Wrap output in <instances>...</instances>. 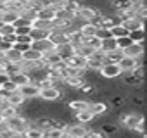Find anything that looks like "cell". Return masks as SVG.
<instances>
[{
    "instance_id": "obj_36",
    "label": "cell",
    "mask_w": 147,
    "mask_h": 138,
    "mask_svg": "<svg viewBox=\"0 0 147 138\" xmlns=\"http://www.w3.org/2000/svg\"><path fill=\"white\" fill-rule=\"evenodd\" d=\"M111 33H113V36L114 38H119V36H126V35H130V31L119 23V24H116L114 28H111Z\"/></svg>"
},
{
    "instance_id": "obj_12",
    "label": "cell",
    "mask_w": 147,
    "mask_h": 138,
    "mask_svg": "<svg viewBox=\"0 0 147 138\" xmlns=\"http://www.w3.org/2000/svg\"><path fill=\"white\" fill-rule=\"evenodd\" d=\"M7 102H9V105H14V107H23L26 102H28V98L18 90V92H12V93H9V97H7Z\"/></svg>"
},
{
    "instance_id": "obj_40",
    "label": "cell",
    "mask_w": 147,
    "mask_h": 138,
    "mask_svg": "<svg viewBox=\"0 0 147 138\" xmlns=\"http://www.w3.org/2000/svg\"><path fill=\"white\" fill-rule=\"evenodd\" d=\"M95 36H97V38H100V40L114 38V36H113V33H111V29H107V28H99V29H97V33H95Z\"/></svg>"
},
{
    "instance_id": "obj_10",
    "label": "cell",
    "mask_w": 147,
    "mask_h": 138,
    "mask_svg": "<svg viewBox=\"0 0 147 138\" xmlns=\"http://www.w3.org/2000/svg\"><path fill=\"white\" fill-rule=\"evenodd\" d=\"M11 80L18 85V86H23V85H28V83H33V76L26 71H18V73H12L11 74Z\"/></svg>"
},
{
    "instance_id": "obj_8",
    "label": "cell",
    "mask_w": 147,
    "mask_h": 138,
    "mask_svg": "<svg viewBox=\"0 0 147 138\" xmlns=\"http://www.w3.org/2000/svg\"><path fill=\"white\" fill-rule=\"evenodd\" d=\"M40 86L33 81V83H28V85H23V86H19V92L28 98V100H31V98H38L40 97Z\"/></svg>"
},
{
    "instance_id": "obj_7",
    "label": "cell",
    "mask_w": 147,
    "mask_h": 138,
    "mask_svg": "<svg viewBox=\"0 0 147 138\" xmlns=\"http://www.w3.org/2000/svg\"><path fill=\"white\" fill-rule=\"evenodd\" d=\"M118 64H119V67H121L123 73H130V71H133L137 66L142 64V59H135V57H130V55H123V59Z\"/></svg>"
},
{
    "instance_id": "obj_42",
    "label": "cell",
    "mask_w": 147,
    "mask_h": 138,
    "mask_svg": "<svg viewBox=\"0 0 147 138\" xmlns=\"http://www.w3.org/2000/svg\"><path fill=\"white\" fill-rule=\"evenodd\" d=\"M85 138H109V135H106L102 129H88Z\"/></svg>"
},
{
    "instance_id": "obj_21",
    "label": "cell",
    "mask_w": 147,
    "mask_h": 138,
    "mask_svg": "<svg viewBox=\"0 0 147 138\" xmlns=\"http://www.w3.org/2000/svg\"><path fill=\"white\" fill-rule=\"evenodd\" d=\"M102 66H104V60L102 59L90 57V59H87V73H99Z\"/></svg>"
},
{
    "instance_id": "obj_38",
    "label": "cell",
    "mask_w": 147,
    "mask_h": 138,
    "mask_svg": "<svg viewBox=\"0 0 147 138\" xmlns=\"http://www.w3.org/2000/svg\"><path fill=\"white\" fill-rule=\"evenodd\" d=\"M118 45H116V38H107V40H102V50L107 54L111 50H116Z\"/></svg>"
},
{
    "instance_id": "obj_41",
    "label": "cell",
    "mask_w": 147,
    "mask_h": 138,
    "mask_svg": "<svg viewBox=\"0 0 147 138\" xmlns=\"http://www.w3.org/2000/svg\"><path fill=\"white\" fill-rule=\"evenodd\" d=\"M100 129H102L106 135H116V133H118V126L113 124V123H104Z\"/></svg>"
},
{
    "instance_id": "obj_37",
    "label": "cell",
    "mask_w": 147,
    "mask_h": 138,
    "mask_svg": "<svg viewBox=\"0 0 147 138\" xmlns=\"http://www.w3.org/2000/svg\"><path fill=\"white\" fill-rule=\"evenodd\" d=\"M133 42H131V38H130V35H126V36H119V38H116V45H118V48L119 50H125V48H128L130 45H131Z\"/></svg>"
},
{
    "instance_id": "obj_34",
    "label": "cell",
    "mask_w": 147,
    "mask_h": 138,
    "mask_svg": "<svg viewBox=\"0 0 147 138\" xmlns=\"http://www.w3.org/2000/svg\"><path fill=\"white\" fill-rule=\"evenodd\" d=\"M80 2H73V0H64V11L71 12V14H78L80 11Z\"/></svg>"
},
{
    "instance_id": "obj_16",
    "label": "cell",
    "mask_w": 147,
    "mask_h": 138,
    "mask_svg": "<svg viewBox=\"0 0 147 138\" xmlns=\"http://www.w3.org/2000/svg\"><path fill=\"white\" fill-rule=\"evenodd\" d=\"M31 47L35 48V50H38V52H42V54H47V52H52L55 47H54V43L49 40V38H45V40H38V42H33L31 43Z\"/></svg>"
},
{
    "instance_id": "obj_13",
    "label": "cell",
    "mask_w": 147,
    "mask_h": 138,
    "mask_svg": "<svg viewBox=\"0 0 147 138\" xmlns=\"http://www.w3.org/2000/svg\"><path fill=\"white\" fill-rule=\"evenodd\" d=\"M85 83H87L85 76H67V78H64V85L69 86V88H75V90H80Z\"/></svg>"
},
{
    "instance_id": "obj_25",
    "label": "cell",
    "mask_w": 147,
    "mask_h": 138,
    "mask_svg": "<svg viewBox=\"0 0 147 138\" xmlns=\"http://www.w3.org/2000/svg\"><path fill=\"white\" fill-rule=\"evenodd\" d=\"M23 136H24V138H45V131L40 129V128H36V126L31 123V126L24 131Z\"/></svg>"
},
{
    "instance_id": "obj_32",
    "label": "cell",
    "mask_w": 147,
    "mask_h": 138,
    "mask_svg": "<svg viewBox=\"0 0 147 138\" xmlns=\"http://www.w3.org/2000/svg\"><path fill=\"white\" fill-rule=\"evenodd\" d=\"M76 54H80V55H83L85 59H90L94 54H95V50L90 47V45H87V43H82L78 48H76Z\"/></svg>"
},
{
    "instance_id": "obj_18",
    "label": "cell",
    "mask_w": 147,
    "mask_h": 138,
    "mask_svg": "<svg viewBox=\"0 0 147 138\" xmlns=\"http://www.w3.org/2000/svg\"><path fill=\"white\" fill-rule=\"evenodd\" d=\"M121 24H123L128 31H133V29H145V21H142L140 17H133V19L121 21Z\"/></svg>"
},
{
    "instance_id": "obj_44",
    "label": "cell",
    "mask_w": 147,
    "mask_h": 138,
    "mask_svg": "<svg viewBox=\"0 0 147 138\" xmlns=\"http://www.w3.org/2000/svg\"><path fill=\"white\" fill-rule=\"evenodd\" d=\"M0 88H2L5 93H12V92H18V90H19V86H18V85H16L12 80H9V81L4 85V86H0Z\"/></svg>"
},
{
    "instance_id": "obj_11",
    "label": "cell",
    "mask_w": 147,
    "mask_h": 138,
    "mask_svg": "<svg viewBox=\"0 0 147 138\" xmlns=\"http://www.w3.org/2000/svg\"><path fill=\"white\" fill-rule=\"evenodd\" d=\"M2 57H4L7 62H11V64H21V62H23V52H19L16 47L9 48L5 54H2Z\"/></svg>"
},
{
    "instance_id": "obj_46",
    "label": "cell",
    "mask_w": 147,
    "mask_h": 138,
    "mask_svg": "<svg viewBox=\"0 0 147 138\" xmlns=\"http://www.w3.org/2000/svg\"><path fill=\"white\" fill-rule=\"evenodd\" d=\"M9 80H11V74L7 71H0V86H4Z\"/></svg>"
},
{
    "instance_id": "obj_31",
    "label": "cell",
    "mask_w": 147,
    "mask_h": 138,
    "mask_svg": "<svg viewBox=\"0 0 147 138\" xmlns=\"http://www.w3.org/2000/svg\"><path fill=\"white\" fill-rule=\"evenodd\" d=\"M49 31L50 29H42V28H33L31 29V38H33V42H38V40H45V38H49Z\"/></svg>"
},
{
    "instance_id": "obj_9",
    "label": "cell",
    "mask_w": 147,
    "mask_h": 138,
    "mask_svg": "<svg viewBox=\"0 0 147 138\" xmlns=\"http://www.w3.org/2000/svg\"><path fill=\"white\" fill-rule=\"evenodd\" d=\"M125 55H130V57H135V59H144V54H145V47L144 43H131L128 48L123 50Z\"/></svg>"
},
{
    "instance_id": "obj_23",
    "label": "cell",
    "mask_w": 147,
    "mask_h": 138,
    "mask_svg": "<svg viewBox=\"0 0 147 138\" xmlns=\"http://www.w3.org/2000/svg\"><path fill=\"white\" fill-rule=\"evenodd\" d=\"M111 7L114 12H121V11H126L130 7H133V2L131 0H111Z\"/></svg>"
},
{
    "instance_id": "obj_4",
    "label": "cell",
    "mask_w": 147,
    "mask_h": 138,
    "mask_svg": "<svg viewBox=\"0 0 147 138\" xmlns=\"http://www.w3.org/2000/svg\"><path fill=\"white\" fill-rule=\"evenodd\" d=\"M61 97H62V90H61L59 86L52 85V86H49V88H42L38 98L43 100V102H57Z\"/></svg>"
},
{
    "instance_id": "obj_35",
    "label": "cell",
    "mask_w": 147,
    "mask_h": 138,
    "mask_svg": "<svg viewBox=\"0 0 147 138\" xmlns=\"http://www.w3.org/2000/svg\"><path fill=\"white\" fill-rule=\"evenodd\" d=\"M64 128H50L45 131V138H64Z\"/></svg>"
},
{
    "instance_id": "obj_50",
    "label": "cell",
    "mask_w": 147,
    "mask_h": 138,
    "mask_svg": "<svg viewBox=\"0 0 147 138\" xmlns=\"http://www.w3.org/2000/svg\"><path fill=\"white\" fill-rule=\"evenodd\" d=\"M2 121H4V117H2V114H0V123H2Z\"/></svg>"
},
{
    "instance_id": "obj_22",
    "label": "cell",
    "mask_w": 147,
    "mask_h": 138,
    "mask_svg": "<svg viewBox=\"0 0 147 138\" xmlns=\"http://www.w3.org/2000/svg\"><path fill=\"white\" fill-rule=\"evenodd\" d=\"M42 60H43V64H45L47 67H50V66H54V64L61 62L62 59H61V55H59L55 50H52V52H47V54H43Z\"/></svg>"
},
{
    "instance_id": "obj_1",
    "label": "cell",
    "mask_w": 147,
    "mask_h": 138,
    "mask_svg": "<svg viewBox=\"0 0 147 138\" xmlns=\"http://www.w3.org/2000/svg\"><path fill=\"white\" fill-rule=\"evenodd\" d=\"M7 126H9V129H11V131L19 133V135H24V131L31 126V121H30L26 116L18 114V116H14V117L7 119Z\"/></svg>"
},
{
    "instance_id": "obj_28",
    "label": "cell",
    "mask_w": 147,
    "mask_h": 138,
    "mask_svg": "<svg viewBox=\"0 0 147 138\" xmlns=\"http://www.w3.org/2000/svg\"><path fill=\"white\" fill-rule=\"evenodd\" d=\"M123 55H125V54H123V50H119V48H116V50H111V52H107V54H106L104 64H106V62H116V64H118V62L123 59Z\"/></svg>"
},
{
    "instance_id": "obj_43",
    "label": "cell",
    "mask_w": 147,
    "mask_h": 138,
    "mask_svg": "<svg viewBox=\"0 0 147 138\" xmlns=\"http://www.w3.org/2000/svg\"><path fill=\"white\" fill-rule=\"evenodd\" d=\"M16 33V26L14 24H4L0 28V35L2 36H9V35H14Z\"/></svg>"
},
{
    "instance_id": "obj_27",
    "label": "cell",
    "mask_w": 147,
    "mask_h": 138,
    "mask_svg": "<svg viewBox=\"0 0 147 138\" xmlns=\"http://www.w3.org/2000/svg\"><path fill=\"white\" fill-rule=\"evenodd\" d=\"M97 29H99V28H97L94 23H82V24H80V31H82L83 36H95Z\"/></svg>"
},
{
    "instance_id": "obj_48",
    "label": "cell",
    "mask_w": 147,
    "mask_h": 138,
    "mask_svg": "<svg viewBox=\"0 0 147 138\" xmlns=\"http://www.w3.org/2000/svg\"><path fill=\"white\" fill-rule=\"evenodd\" d=\"M64 138H80V136H73V135H64Z\"/></svg>"
},
{
    "instance_id": "obj_15",
    "label": "cell",
    "mask_w": 147,
    "mask_h": 138,
    "mask_svg": "<svg viewBox=\"0 0 147 138\" xmlns=\"http://www.w3.org/2000/svg\"><path fill=\"white\" fill-rule=\"evenodd\" d=\"M59 55H61V59L62 60H67L71 55H75L76 52H75V47H73L71 43H64V45H57L55 48H54Z\"/></svg>"
},
{
    "instance_id": "obj_39",
    "label": "cell",
    "mask_w": 147,
    "mask_h": 138,
    "mask_svg": "<svg viewBox=\"0 0 147 138\" xmlns=\"http://www.w3.org/2000/svg\"><path fill=\"white\" fill-rule=\"evenodd\" d=\"M31 29H33L31 24H18L16 26V35L18 36H24V35H30Z\"/></svg>"
},
{
    "instance_id": "obj_29",
    "label": "cell",
    "mask_w": 147,
    "mask_h": 138,
    "mask_svg": "<svg viewBox=\"0 0 147 138\" xmlns=\"http://www.w3.org/2000/svg\"><path fill=\"white\" fill-rule=\"evenodd\" d=\"M130 38L133 43H144L147 38V31L145 29H133V31H130Z\"/></svg>"
},
{
    "instance_id": "obj_30",
    "label": "cell",
    "mask_w": 147,
    "mask_h": 138,
    "mask_svg": "<svg viewBox=\"0 0 147 138\" xmlns=\"http://www.w3.org/2000/svg\"><path fill=\"white\" fill-rule=\"evenodd\" d=\"M42 57H43V54L35 50L33 47L28 48L26 52H23V60H42Z\"/></svg>"
},
{
    "instance_id": "obj_2",
    "label": "cell",
    "mask_w": 147,
    "mask_h": 138,
    "mask_svg": "<svg viewBox=\"0 0 147 138\" xmlns=\"http://www.w3.org/2000/svg\"><path fill=\"white\" fill-rule=\"evenodd\" d=\"M99 74H100L104 80H116V78H119V76L123 74V71H121L119 64H116V62H106V64L100 67Z\"/></svg>"
},
{
    "instance_id": "obj_52",
    "label": "cell",
    "mask_w": 147,
    "mask_h": 138,
    "mask_svg": "<svg viewBox=\"0 0 147 138\" xmlns=\"http://www.w3.org/2000/svg\"><path fill=\"white\" fill-rule=\"evenodd\" d=\"M131 2H133V4H137V2H138V0H131Z\"/></svg>"
},
{
    "instance_id": "obj_24",
    "label": "cell",
    "mask_w": 147,
    "mask_h": 138,
    "mask_svg": "<svg viewBox=\"0 0 147 138\" xmlns=\"http://www.w3.org/2000/svg\"><path fill=\"white\" fill-rule=\"evenodd\" d=\"M67 107H69L71 112H78V111L90 109V102H87V100H71L67 104Z\"/></svg>"
},
{
    "instance_id": "obj_6",
    "label": "cell",
    "mask_w": 147,
    "mask_h": 138,
    "mask_svg": "<svg viewBox=\"0 0 147 138\" xmlns=\"http://www.w3.org/2000/svg\"><path fill=\"white\" fill-rule=\"evenodd\" d=\"M64 133L66 135H73V136H80V138H85L87 133H88V128L87 124H82V123H73V124H66L64 126Z\"/></svg>"
},
{
    "instance_id": "obj_14",
    "label": "cell",
    "mask_w": 147,
    "mask_h": 138,
    "mask_svg": "<svg viewBox=\"0 0 147 138\" xmlns=\"http://www.w3.org/2000/svg\"><path fill=\"white\" fill-rule=\"evenodd\" d=\"M95 119V114L90 111V109H85V111H78L75 112V121L76 123H82V124H88Z\"/></svg>"
},
{
    "instance_id": "obj_19",
    "label": "cell",
    "mask_w": 147,
    "mask_h": 138,
    "mask_svg": "<svg viewBox=\"0 0 147 138\" xmlns=\"http://www.w3.org/2000/svg\"><path fill=\"white\" fill-rule=\"evenodd\" d=\"M66 64H67L69 67H82V69H87V59H85L83 55H80V54L71 55V57L66 60Z\"/></svg>"
},
{
    "instance_id": "obj_5",
    "label": "cell",
    "mask_w": 147,
    "mask_h": 138,
    "mask_svg": "<svg viewBox=\"0 0 147 138\" xmlns=\"http://www.w3.org/2000/svg\"><path fill=\"white\" fill-rule=\"evenodd\" d=\"M76 16H78L83 23H92L94 19H97V17L100 16V11L95 9V7H90V5H82Z\"/></svg>"
},
{
    "instance_id": "obj_49",
    "label": "cell",
    "mask_w": 147,
    "mask_h": 138,
    "mask_svg": "<svg viewBox=\"0 0 147 138\" xmlns=\"http://www.w3.org/2000/svg\"><path fill=\"white\" fill-rule=\"evenodd\" d=\"M2 26H4V23H2V19H0V28H2Z\"/></svg>"
},
{
    "instance_id": "obj_33",
    "label": "cell",
    "mask_w": 147,
    "mask_h": 138,
    "mask_svg": "<svg viewBox=\"0 0 147 138\" xmlns=\"http://www.w3.org/2000/svg\"><path fill=\"white\" fill-rule=\"evenodd\" d=\"M0 114H2L4 121H7V119H11V117L18 116L19 112H18V107H14V105H7V107H4L2 111H0Z\"/></svg>"
},
{
    "instance_id": "obj_53",
    "label": "cell",
    "mask_w": 147,
    "mask_h": 138,
    "mask_svg": "<svg viewBox=\"0 0 147 138\" xmlns=\"http://www.w3.org/2000/svg\"><path fill=\"white\" fill-rule=\"evenodd\" d=\"M73 2H82V0H73Z\"/></svg>"
},
{
    "instance_id": "obj_51",
    "label": "cell",
    "mask_w": 147,
    "mask_h": 138,
    "mask_svg": "<svg viewBox=\"0 0 147 138\" xmlns=\"http://www.w3.org/2000/svg\"><path fill=\"white\" fill-rule=\"evenodd\" d=\"M2 40H4V36H2V35H0V42H2Z\"/></svg>"
},
{
    "instance_id": "obj_45",
    "label": "cell",
    "mask_w": 147,
    "mask_h": 138,
    "mask_svg": "<svg viewBox=\"0 0 147 138\" xmlns=\"http://www.w3.org/2000/svg\"><path fill=\"white\" fill-rule=\"evenodd\" d=\"M80 90H82L83 93H94V92H95V86H94L90 81H87V83H85V85H83Z\"/></svg>"
},
{
    "instance_id": "obj_47",
    "label": "cell",
    "mask_w": 147,
    "mask_h": 138,
    "mask_svg": "<svg viewBox=\"0 0 147 138\" xmlns=\"http://www.w3.org/2000/svg\"><path fill=\"white\" fill-rule=\"evenodd\" d=\"M14 47H16L19 52H26L28 48H31V45H30V43H19V42H18V43H14Z\"/></svg>"
},
{
    "instance_id": "obj_26",
    "label": "cell",
    "mask_w": 147,
    "mask_h": 138,
    "mask_svg": "<svg viewBox=\"0 0 147 138\" xmlns=\"http://www.w3.org/2000/svg\"><path fill=\"white\" fill-rule=\"evenodd\" d=\"M90 111L95 114V116H102L106 112H109V105L106 102H90Z\"/></svg>"
},
{
    "instance_id": "obj_20",
    "label": "cell",
    "mask_w": 147,
    "mask_h": 138,
    "mask_svg": "<svg viewBox=\"0 0 147 138\" xmlns=\"http://www.w3.org/2000/svg\"><path fill=\"white\" fill-rule=\"evenodd\" d=\"M38 19H43V21H54L57 17V11H54L52 7H42L36 14Z\"/></svg>"
},
{
    "instance_id": "obj_17",
    "label": "cell",
    "mask_w": 147,
    "mask_h": 138,
    "mask_svg": "<svg viewBox=\"0 0 147 138\" xmlns=\"http://www.w3.org/2000/svg\"><path fill=\"white\" fill-rule=\"evenodd\" d=\"M19 17H21V14L16 12V11H11V9H7L5 12L0 14V19H2L4 24H14L16 26V23L19 21Z\"/></svg>"
},
{
    "instance_id": "obj_3",
    "label": "cell",
    "mask_w": 147,
    "mask_h": 138,
    "mask_svg": "<svg viewBox=\"0 0 147 138\" xmlns=\"http://www.w3.org/2000/svg\"><path fill=\"white\" fill-rule=\"evenodd\" d=\"M142 121H145V117L142 116V114H137V112H128V114H125L121 119H119V126L121 128H125V129H135L137 128V124H140Z\"/></svg>"
}]
</instances>
